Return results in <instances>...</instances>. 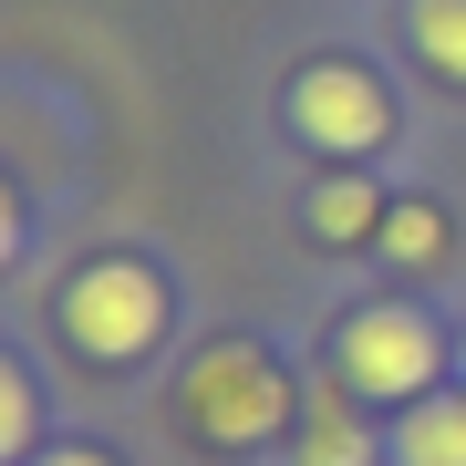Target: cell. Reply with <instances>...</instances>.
I'll return each mask as SVG.
<instances>
[{
	"label": "cell",
	"mask_w": 466,
	"mask_h": 466,
	"mask_svg": "<svg viewBox=\"0 0 466 466\" xmlns=\"http://www.w3.org/2000/svg\"><path fill=\"white\" fill-rule=\"evenodd\" d=\"M177 425L198 446H218V456H249V446H269L290 425V373L259 342H208L198 373H187V394H177Z\"/></svg>",
	"instance_id": "1"
},
{
	"label": "cell",
	"mask_w": 466,
	"mask_h": 466,
	"mask_svg": "<svg viewBox=\"0 0 466 466\" xmlns=\"http://www.w3.org/2000/svg\"><path fill=\"white\" fill-rule=\"evenodd\" d=\"M435 363H446V342H435V321L404 311V300H373V311H352L332 332V383L363 394V404H425Z\"/></svg>",
	"instance_id": "2"
},
{
	"label": "cell",
	"mask_w": 466,
	"mask_h": 466,
	"mask_svg": "<svg viewBox=\"0 0 466 466\" xmlns=\"http://www.w3.org/2000/svg\"><path fill=\"white\" fill-rule=\"evenodd\" d=\"M63 332H73L84 363H135V352L167 332V290H156L135 259H94L84 280L63 290Z\"/></svg>",
	"instance_id": "3"
},
{
	"label": "cell",
	"mask_w": 466,
	"mask_h": 466,
	"mask_svg": "<svg viewBox=\"0 0 466 466\" xmlns=\"http://www.w3.org/2000/svg\"><path fill=\"white\" fill-rule=\"evenodd\" d=\"M290 135L321 146V156H373L394 135V104H383V84L363 63H311L290 84Z\"/></svg>",
	"instance_id": "4"
},
{
	"label": "cell",
	"mask_w": 466,
	"mask_h": 466,
	"mask_svg": "<svg viewBox=\"0 0 466 466\" xmlns=\"http://www.w3.org/2000/svg\"><path fill=\"white\" fill-rule=\"evenodd\" d=\"M394 456L404 466H466V394H425L415 415H404Z\"/></svg>",
	"instance_id": "5"
},
{
	"label": "cell",
	"mask_w": 466,
	"mask_h": 466,
	"mask_svg": "<svg viewBox=\"0 0 466 466\" xmlns=\"http://www.w3.org/2000/svg\"><path fill=\"white\" fill-rule=\"evenodd\" d=\"M300 466H373V435L352 425L342 394H311V415H300Z\"/></svg>",
	"instance_id": "6"
},
{
	"label": "cell",
	"mask_w": 466,
	"mask_h": 466,
	"mask_svg": "<svg viewBox=\"0 0 466 466\" xmlns=\"http://www.w3.org/2000/svg\"><path fill=\"white\" fill-rule=\"evenodd\" d=\"M383 218H394V208H383L363 177H332V187L311 198V238H373Z\"/></svg>",
	"instance_id": "7"
},
{
	"label": "cell",
	"mask_w": 466,
	"mask_h": 466,
	"mask_svg": "<svg viewBox=\"0 0 466 466\" xmlns=\"http://www.w3.org/2000/svg\"><path fill=\"white\" fill-rule=\"evenodd\" d=\"M415 52H425V73H446V84H466V0H415Z\"/></svg>",
	"instance_id": "8"
},
{
	"label": "cell",
	"mask_w": 466,
	"mask_h": 466,
	"mask_svg": "<svg viewBox=\"0 0 466 466\" xmlns=\"http://www.w3.org/2000/svg\"><path fill=\"white\" fill-rule=\"evenodd\" d=\"M383 259H394V269L446 259V218H435V208H394V218H383Z\"/></svg>",
	"instance_id": "9"
},
{
	"label": "cell",
	"mask_w": 466,
	"mask_h": 466,
	"mask_svg": "<svg viewBox=\"0 0 466 466\" xmlns=\"http://www.w3.org/2000/svg\"><path fill=\"white\" fill-rule=\"evenodd\" d=\"M21 446H32V383H21L11 363H0V466H11Z\"/></svg>",
	"instance_id": "10"
},
{
	"label": "cell",
	"mask_w": 466,
	"mask_h": 466,
	"mask_svg": "<svg viewBox=\"0 0 466 466\" xmlns=\"http://www.w3.org/2000/svg\"><path fill=\"white\" fill-rule=\"evenodd\" d=\"M11 249H21V198L0 187V259H11Z\"/></svg>",
	"instance_id": "11"
},
{
	"label": "cell",
	"mask_w": 466,
	"mask_h": 466,
	"mask_svg": "<svg viewBox=\"0 0 466 466\" xmlns=\"http://www.w3.org/2000/svg\"><path fill=\"white\" fill-rule=\"evenodd\" d=\"M42 466H104V456H73V446H63V456H42Z\"/></svg>",
	"instance_id": "12"
},
{
	"label": "cell",
	"mask_w": 466,
	"mask_h": 466,
	"mask_svg": "<svg viewBox=\"0 0 466 466\" xmlns=\"http://www.w3.org/2000/svg\"><path fill=\"white\" fill-rule=\"evenodd\" d=\"M456 363H466V342H456Z\"/></svg>",
	"instance_id": "13"
}]
</instances>
